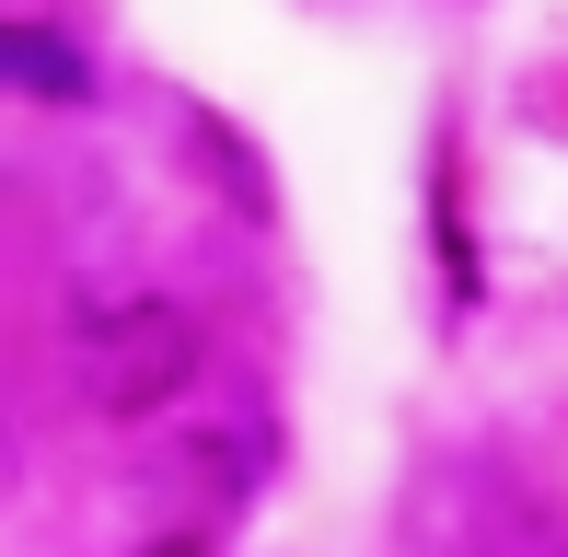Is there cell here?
<instances>
[{
	"mask_svg": "<svg viewBox=\"0 0 568 557\" xmlns=\"http://www.w3.org/2000/svg\"><path fill=\"white\" fill-rule=\"evenodd\" d=\"M197 361H210V337H197V314L163 302V291L93 302L82 337H70V384H82L93 418H163L174 395L197 384Z\"/></svg>",
	"mask_w": 568,
	"mask_h": 557,
	"instance_id": "6da1fadb",
	"label": "cell"
},
{
	"mask_svg": "<svg viewBox=\"0 0 568 557\" xmlns=\"http://www.w3.org/2000/svg\"><path fill=\"white\" fill-rule=\"evenodd\" d=\"M0 82L36 93V105H93V47H70L59 23L12 12V23H0Z\"/></svg>",
	"mask_w": 568,
	"mask_h": 557,
	"instance_id": "7a4b0ae2",
	"label": "cell"
}]
</instances>
